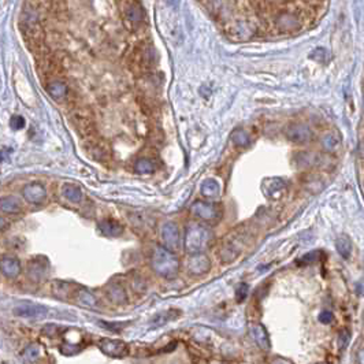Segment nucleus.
I'll list each match as a JSON object with an SVG mask.
<instances>
[{"mask_svg":"<svg viewBox=\"0 0 364 364\" xmlns=\"http://www.w3.org/2000/svg\"><path fill=\"white\" fill-rule=\"evenodd\" d=\"M285 189H286V184L281 178H271V180L264 181V185H263L264 194L273 200L281 197L285 193Z\"/></svg>","mask_w":364,"mask_h":364,"instance_id":"dca6fc26","label":"nucleus"},{"mask_svg":"<svg viewBox=\"0 0 364 364\" xmlns=\"http://www.w3.org/2000/svg\"><path fill=\"white\" fill-rule=\"evenodd\" d=\"M349 340H351V334L348 333L346 330H342L340 336H338V346H340V349H345L346 346H348Z\"/></svg>","mask_w":364,"mask_h":364,"instance_id":"72a5a7b5","label":"nucleus"},{"mask_svg":"<svg viewBox=\"0 0 364 364\" xmlns=\"http://www.w3.org/2000/svg\"><path fill=\"white\" fill-rule=\"evenodd\" d=\"M275 26L282 33H290L296 31L302 27V19L293 11H281L275 17Z\"/></svg>","mask_w":364,"mask_h":364,"instance_id":"423d86ee","label":"nucleus"},{"mask_svg":"<svg viewBox=\"0 0 364 364\" xmlns=\"http://www.w3.org/2000/svg\"><path fill=\"white\" fill-rule=\"evenodd\" d=\"M180 311H176V310H169V311H163V312H159V314L155 316L152 319V326L155 327H160L163 324H166L167 322H171V320H174L177 316H180Z\"/></svg>","mask_w":364,"mask_h":364,"instance_id":"5701e85b","label":"nucleus"},{"mask_svg":"<svg viewBox=\"0 0 364 364\" xmlns=\"http://www.w3.org/2000/svg\"><path fill=\"white\" fill-rule=\"evenodd\" d=\"M121 11L127 27L139 29L144 23V10L137 0H122Z\"/></svg>","mask_w":364,"mask_h":364,"instance_id":"7ed1b4c3","label":"nucleus"},{"mask_svg":"<svg viewBox=\"0 0 364 364\" xmlns=\"http://www.w3.org/2000/svg\"><path fill=\"white\" fill-rule=\"evenodd\" d=\"M320 364H326V363H320Z\"/></svg>","mask_w":364,"mask_h":364,"instance_id":"58836bf2","label":"nucleus"},{"mask_svg":"<svg viewBox=\"0 0 364 364\" xmlns=\"http://www.w3.org/2000/svg\"><path fill=\"white\" fill-rule=\"evenodd\" d=\"M248 292H249V288H248L247 283H239V286L236 288V299H237V302L243 303L247 299Z\"/></svg>","mask_w":364,"mask_h":364,"instance_id":"7c9ffc66","label":"nucleus"},{"mask_svg":"<svg viewBox=\"0 0 364 364\" xmlns=\"http://www.w3.org/2000/svg\"><path fill=\"white\" fill-rule=\"evenodd\" d=\"M22 197L30 204L39 206L43 204L47 198V190H45L44 185L39 184V182H31L23 186L22 189Z\"/></svg>","mask_w":364,"mask_h":364,"instance_id":"1a4fd4ad","label":"nucleus"},{"mask_svg":"<svg viewBox=\"0 0 364 364\" xmlns=\"http://www.w3.org/2000/svg\"><path fill=\"white\" fill-rule=\"evenodd\" d=\"M47 92L54 100L62 102L68 97L69 88L66 85V82H63L62 80H51L47 84Z\"/></svg>","mask_w":364,"mask_h":364,"instance_id":"f3484780","label":"nucleus"},{"mask_svg":"<svg viewBox=\"0 0 364 364\" xmlns=\"http://www.w3.org/2000/svg\"><path fill=\"white\" fill-rule=\"evenodd\" d=\"M14 314L21 318H41L47 314V308L39 304H31V303H23L22 306L14 308Z\"/></svg>","mask_w":364,"mask_h":364,"instance_id":"ddd939ff","label":"nucleus"},{"mask_svg":"<svg viewBox=\"0 0 364 364\" xmlns=\"http://www.w3.org/2000/svg\"><path fill=\"white\" fill-rule=\"evenodd\" d=\"M48 261L43 256H37L27 263V277L33 282H41L48 274Z\"/></svg>","mask_w":364,"mask_h":364,"instance_id":"0eeeda50","label":"nucleus"},{"mask_svg":"<svg viewBox=\"0 0 364 364\" xmlns=\"http://www.w3.org/2000/svg\"><path fill=\"white\" fill-rule=\"evenodd\" d=\"M40 2H45V0H40Z\"/></svg>","mask_w":364,"mask_h":364,"instance_id":"4c0bfd02","label":"nucleus"},{"mask_svg":"<svg viewBox=\"0 0 364 364\" xmlns=\"http://www.w3.org/2000/svg\"><path fill=\"white\" fill-rule=\"evenodd\" d=\"M231 140H233L234 145H237V147H248L249 143H251V137L248 135L247 131L243 130V129H237V130L233 131V135H231Z\"/></svg>","mask_w":364,"mask_h":364,"instance_id":"c85d7f7f","label":"nucleus"},{"mask_svg":"<svg viewBox=\"0 0 364 364\" xmlns=\"http://www.w3.org/2000/svg\"><path fill=\"white\" fill-rule=\"evenodd\" d=\"M162 237L169 251H176L180 248V229L174 222H167L162 227Z\"/></svg>","mask_w":364,"mask_h":364,"instance_id":"9d476101","label":"nucleus"},{"mask_svg":"<svg viewBox=\"0 0 364 364\" xmlns=\"http://www.w3.org/2000/svg\"><path fill=\"white\" fill-rule=\"evenodd\" d=\"M22 271L21 261L15 256L6 255L0 259V273L7 278H17Z\"/></svg>","mask_w":364,"mask_h":364,"instance_id":"f8f14e48","label":"nucleus"},{"mask_svg":"<svg viewBox=\"0 0 364 364\" xmlns=\"http://www.w3.org/2000/svg\"><path fill=\"white\" fill-rule=\"evenodd\" d=\"M212 233L208 227L200 223H192L185 233V251L189 255L200 253L210 245Z\"/></svg>","mask_w":364,"mask_h":364,"instance_id":"f03ea898","label":"nucleus"},{"mask_svg":"<svg viewBox=\"0 0 364 364\" xmlns=\"http://www.w3.org/2000/svg\"><path fill=\"white\" fill-rule=\"evenodd\" d=\"M241 248H243V244L239 240V237H236V239L229 241V243H226V245L222 248V252H220L222 260L225 261V263L233 261L240 255Z\"/></svg>","mask_w":364,"mask_h":364,"instance_id":"a211bd4d","label":"nucleus"},{"mask_svg":"<svg viewBox=\"0 0 364 364\" xmlns=\"http://www.w3.org/2000/svg\"><path fill=\"white\" fill-rule=\"evenodd\" d=\"M192 212L198 219L206 220V222H214V223L218 222L222 215V211L216 204L207 202H194L192 204Z\"/></svg>","mask_w":364,"mask_h":364,"instance_id":"39448f33","label":"nucleus"},{"mask_svg":"<svg viewBox=\"0 0 364 364\" xmlns=\"http://www.w3.org/2000/svg\"><path fill=\"white\" fill-rule=\"evenodd\" d=\"M336 248H337L338 253L341 255L344 259H348L352 253V241L348 236H341L338 237L336 241Z\"/></svg>","mask_w":364,"mask_h":364,"instance_id":"a878e982","label":"nucleus"},{"mask_svg":"<svg viewBox=\"0 0 364 364\" xmlns=\"http://www.w3.org/2000/svg\"><path fill=\"white\" fill-rule=\"evenodd\" d=\"M273 364H292V363L286 359H277Z\"/></svg>","mask_w":364,"mask_h":364,"instance_id":"c9c22d12","label":"nucleus"},{"mask_svg":"<svg viewBox=\"0 0 364 364\" xmlns=\"http://www.w3.org/2000/svg\"><path fill=\"white\" fill-rule=\"evenodd\" d=\"M319 320L322 323H330L333 320V314L330 311H322V314L319 315Z\"/></svg>","mask_w":364,"mask_h":364,"instance_id":"f704fd0d","label":"nucleus"},{"mask_svg":"<svg viewBox=\"0 0 364 364\" xmlns=\"http://www.w3.org/2000/svg\"><path fill=\"white\" fill-rule=\"evenodd\" d=\"M23 211L22 202L15 196H5L0 197V214L6 215H17Z\"/></svg>","mask_w":364,"mask_h":364,"instance_id":"2eb2a0df","label":"nucleus"},{"mask_svg":"<svg viewBox=\"0 0 364 364\" xmlns=\"http://www.w3.org/2000/svg\"><path fill=\"white\" fill-rule=\"evenodd\" d=\"M63 196L70 203H80L84 197L81 189L72 184H66L63 186Z\"/></svg>","mask_w":364,"mask_h":364,"instance_id":"b1692460","label":"nucleus"},{"mask_svg":"<svg viewBox=\"0 0 364 364\" xmlns=\"http://www.w3.org/2000/svg\"><path fill=\"white\" fill-rule=\"evenodd\" d=\"M3 227H6V220L3 218H0V229H3Z\"/></svg>","mask_w":364,"mask_h":364,"instance_id":"e433bc0d","label":"nucleus"},{"mask_svg":"<svg viewBox=\"0 0 364 364\" xmlns=\"http://www.w3.org/2000/svg\"><path fill=\"white\" fill-rule=\"evenodd\" d=\"M100 351L111 357H123L129 353V346L126 345L123 341L118 340H110V338H103L99 341Z\"/></svg>","mask_w":364,"mask_h":364,"instance_id":"6e6552de","label":"nucleus"},{"mask_svg":"<svg viewBox=\"0 0 364 364\" xmlns=\"http://www.w3.org/2000/svg\"><path fill=\"white\" fill-rule=\"evenodd\" d=\"M136 60H137V64H139L140 68H153L155 60H156V55H155V51H153L152 47L148 44L140 47L139 50L136 51Z\"/></svg>","mask_w":364,"mask_h":364,"instance_id":"4468645a","label":"nucleus"},{"mask_svg":"<svg viewBox=\"0 0 364 364\" xmlns=\"http://www.w3.org/2000/svg\"><path fill=\"white\" fill-rule=\"evenodd\" d=\"M200 192L204 197L207 198H216L220 193V186L218 181L208 178V180L203 181L202 186H200Z\"/></svg>","mask_w":364,"mask_h":364,"instance_id":"4be33fe9","label":"nucleus"},{"mask_svg":"<svg viewBox=\"0 0 364 364\" xmlns=\"http://www.w3.org/2000/svg\"><path fill=\"white\" fill-rule=\"evenodd\" d=\"M285 137L294 144H307L314 137V131L311 129V126L304 122H293L286 126Z\"/></svg>","mask_w":364,"mask_h":364,"instance_id":"20e7f679","label":"nucleus"},{"mask_svg":"<svg viewBox=\"0 0 364 364\" xmlns=\"http://www.w3.org/2000/svg\"><path fill=\"white\" fill-rule=\"evenodd\" d=\"M319 253L320 252L318 251L307 253V255H304V256L299 260V264H310V263H315V261L318 260V257H319Z\"/></svg>","mask_w":364,"mask_h":364,"instance_id":"473e14b6","label":"nucleus"},{"mask_svg":"<svg viewBox=\"0 0 364 364\" xmlns=\"http://www.w3.org/2000/svg\"><path fill=\"white\" fill-rule=\"evenodd\" d=\"M108 297L111 299V302L117 303V304H121V303L125 302L126 299V293L125 290L118 286V285H114L111 288H108Z\"/></svg>","mask_w":364,"mask_h":364,"instance_id":"c756f323","label":"nucleus"},{"mask_svg":"<svg viewBox=\"0 0 364 364\" xmlns=\"http://www.w3.org/2000/svg\"><path fill=\"white\" fill-rule=\"evenodd\" d=\"M77 302L82 304V306H86V307H93L96 306V297L89 293L86 289H78L77 290Z\"/></svg>","mask_w":364,"mask_h":364,"instance_id":"cd10ccee","label":"nucleus"},{"mask_svg":"<svg viewBox=\"0 0 364 364\" xmlns=\"http://www.w3.org/2000/svg\"><path fill=\"white\" fill-rule=\"evenodd\" d=\"M210 269H211V261L203 252L190 255L188 261V270L190 274L203 275L206 274L207 271H210Z\"/></svg>","mask_w":364,"mask_h":364,"instance_id":"9b49d317","label":"nucleus"},{"mask_svg":"<svg viewBox=\"0 0 364 364\" xmlns=\"http://www.w3.org/2000/svg\"><path fill=\"white\" fill-rule=\"evenodd\" d=\"M100 233L107 237H119L123 233V226L117 220H102L99 223Z\"/></svg>","mask_w":364,"mask_h":364,"instance_id":"6ab92c4d","label":"nucleus"},{"mask_svg":"<svg viewBox=\"0 0 364 364\" xmlns=\"http://www.w3.org/2000/svg\"><path fill=\"white\" fill-rule=\"evenodd\" d=\"M251 336L253 337V340L256 341V344L260 346L261 349H269V348H270V340H269V336H267L266 328L263 327L261 324H255V326L251 328Z\"/></svg>","mask_w":364,"mask_h":364,"instance_id":"412c9836","label":"nucleus"},{"mask_svg":"<svg viewBox=\"0 0 364 364\" xmlns=\"http://www.w3.org/2000/svg\"><path fill=\"white\" fill-rule=\"evenodd\" d=\"M135 170L139 174H151L153 171L156 170V164L153 160L148 159V157H141L139 159L135 164Z\"/></svg>","mask_w":364,"mask_h":364,"instance_id":"bb28decb","label":"nucleus"},{"mask_svg":"<svg viewBox=\"0 0 364 364\" xmlns=\"http://www.w3.org/2000/svg\"><path fill=\"white\" fill-rule=\"evenodd\" d=\"M297 162H299V166L302 167L318 166L320 162V156L312 152H302L297 155Z\"/></svg>","mask_w":364,"mask_h":364,"instance_id":"393cba45","label":"nucleus"},{"mask_svg":"<svg viewBox=\"0 0 364 364\" xmlns=\"http://www.w3.org/2000/svg\"><path fill=\"white\" fill-rule=\"evenodd\" d=\"M10 126H11L13 130H21L25 126V118L21 117V115H14L10 121Z\"/></svg>","mask_w":364,"mask_h":364,"instance_id":"2f4dec72","label":"nucleus"},{"mask_svg":"<svg viewBox=\"0 0 364 364\" xmlns=\"http://www.w3.org/2000/svg\"><path fill=\"white\" fill-rule=\"evenodd\" d=\"M340 144H341V139H340V136L337 133H334V131H327V133H324L322 136V139H320V145H322V148L326 151V152H334V151H337L340 148Z\"/></svg>","mask_w":364,"mask_h":364,"instance_id":"aec40b11","label":"nucleus"},{"mask_svg":"<svg viewBox=\"0 0 364 364\" xmlns=\"http://www.w3.org/2000/svg\"><path fill=\"white\" fill-rule=\"evenodd\" d=\"M151 264L155 273L164 278H176L180 271V261L176 255L163 247H157L153 251Z\"/></svg>","mask_w":364,"mask_h":364,"instance_id":"f257e3e1","label":"nucleus"}]
</instances>
